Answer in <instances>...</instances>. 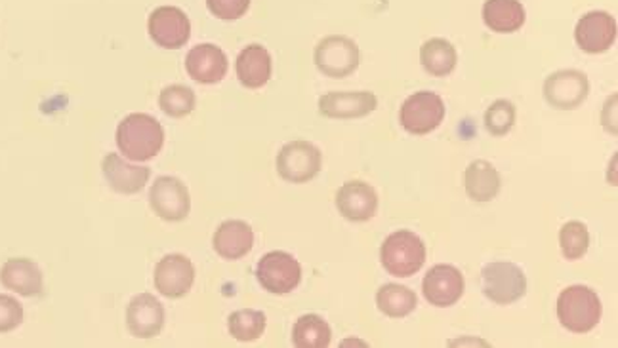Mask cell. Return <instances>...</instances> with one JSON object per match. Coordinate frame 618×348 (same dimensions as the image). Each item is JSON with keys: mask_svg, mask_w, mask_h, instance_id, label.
<instances>
[{"mask_svg": "<svg viewBox=\"0 0 618 348\" xmlns=\"http://www.w3.org/2000/svg\"><path fill=\"white\" fill-rule=\"evenodd\" d=\"M117 145L123 155L136 163H146L157 156L165 145V130L153 116L136 113L118 125Z\"/></svg>", "mask_w": 618, "mask_h": 348, "instance_id": "obj_1", "label": "cell"}, {"mask_svg": "<svg viewBox=\"0 0 618 348\" xmlns=\"http://www.w3.org/2000/svg\"><path fill=\"white\" fill-rule=\"evenodd\" d=\"M557 317L569 332H592L602 320V301L590 287L569 286L557 299Z\"/></svg>", "mask_w": 618, "mask_h": 348, "instance_id": "obj_2", "label": "cell"}, {"mask_svg": "<svg viewBox=\"0 0 618 348\" xmlns=\"http://www.w3.org/2000/svg\"><path fill=\"white\" fill-rule=\"evenodd\" d=\"M380 259L383 269L390 274L407 279L422 269L426 261V246L415 232H393L382 244Z\"/></svg>", "mask_w": 618, "mask_h": 348, "instance_id": "obj_3", "label": "cell"}, {"mask_svg": "<svg viewBox=\"0 0 618 348\" xmlns=\"http://www.w3.org/2000/svg\"><path fill=\"white\" fill-rule=\"evenodd\" d=\"M483 294L496 305H512L519 301L527 292L525 272L508 261H494L481 271Z\"/></svg>", "mask_w": 618, "mask_h": 348, "instance_id": "obj_4", "label": "cell"}, {"mask_svg": "<svg viewBox=\"0 0 618 348\" xmlns=\"http://www.w3.org/2000/svg\"><path fill=\"white\" fill-rule=\"evenodd\" d=\"M321 151L310 141H290L277 156V171L290 183H307L321 170Z\"/></svg>", "mask_w": 618, "mask_h": 348, "instance_id": "obj_5", "label": "cell"}, {"mask_svg": "<svg viewBox=\"0 0 618 348\" xmlns=\"http://www.w3.org/2000/svg\"><path fill=\"white\" fill-rule=\"evenodd\" d=\"M315 65L327 77H350L360 67V48L348 37L332 35L315 48Z\"/></svg>", "mask_w": 618, "mask_h": 348, "instance_id": "obj_6", "label": "cell"}, {"mask_svg": "<svg viewBox=\"0 0 618 348\" xmlns=\"http://www.w3.org/2000/svg\"><path fill=\"white\" fill-rule=\"evenodd\" d=\"M445 118V103L438 93H413L401 107L400 123L408 133L426 136L433 132Z\"/></svg>", "mask_w": 618, "mask_h": 348, "instance_id": "obj_7", "label": "cell"}, {"mask_svg": "<svg viewBox=\"0 0 618 348\" xmlns=\"http://www.w3.org/2000/svg\"><path fill=\"white\" fill-rule=\"evenodd\" d=\"M256 276L269 294L285 295L297 289L302 280V267L285 252H272L260 259Z\"/></svg>", "mask_w": 618, "mask_h": 348, "instance_id": "obj_8", "label": "cell"}, {"mask_svg": "<svg viewBox=\"0 0 618 348\" xmlns=\"http://www.w3.org/2000/svg\"><path fill=\"white\" fill-rule=\"evenodd\" d=\"M590 80L582 70L565 69L550 75L544 82V98L552 107L571 111L587 101Z\"/></svg>", "mask_w": 618, "mask_h": 348, "instance_id": "obj_9", "label": "cell"}, {"mask_svg": "<svg viewBox=\"0 0 618 348\" xmlns=\"http://www.w3.org/2000/svg\"><path fill=\"white\" fill-rule=\"evenodd\" d=\"M149 35L155 44L166 50L186 47L191 37V24L186 12L176 7H161L149 16Z\"/></svg>", "mask_w": 618, "mask_h": 348, "instance_id": "obj_10", "label": "cell"}, {"mask_svg": "<svg viewBox=\"0 0 618 348\" xmlns=\"http://www.w3.org/2000/svg\"><path fill=\"white\" fill-rule=\"evenodd\" d=\"M575 40L587 54H603L617 40V22L603 10L588 12L575 27Z\"/></svg>", "mask_w": 618, "mask_h": 348, "instance_id": "obj_11", "label": "cell"}, {"mask_svg": "<svg viewBox=\"0 0 618 348\" xmlns=\"http://www.w3.org/2000/svg\"><path fill=\"white\" fill-rule=\"evenodd\" d=\"M151 208L166 221H181L189 216L191 198L188 186L176 178H159L149 193Z\"/></svg>", "mask_w": 618, "mask_h": 348, "instance_id": "obj_12", "label": "cell"}, {"mask_svg": "<svg viewBox=\"0 0 618 348\" xmlns=\"http://www.w3.org/2000/svg\"><path fill=\"white\" fill-rule=\"evenodd\" d=\"M422 292L433 307H451L464 294V276L453 265H436L424 276Z\"/></svg>", "mask_w": 618, "mask_h": 348, "instance_id": "obj_13", "label": "cell"}, {"mask_svg": "<svg viewBox=\"0 0 618 348\" xmlns=\"http://www.w3.org/2000/svg\"><path fill=\"white\" fill-rule=\"evenodd\" d=\"M193 282H196V267L188 257L171 254L159 261L155 269V286L165 297L171 299L184 297L193 287Z\"/></svg>", "mask_w": 618, "mask_h": 348, "instance_id": "obj_14", "label": "cell"}, {"mask_svg": "<svg viewBox=\"0 0 618 348\" xmlns=\"http://www.w3.org/2000/svg\"><path fill=\"white\" fill-rule=\"evenodd\" d=\"M126 324L134 337L153 339L165 325V309L157 297L151 294L138 295L128 305Z\"/></svg>", "mask_w": 618, "mask_h": 348, "instance_id": "obj_15", "label": "cell"}, {"mask_svg": "<svg viewBox=\"0 0 618 348\" xmlns=\"http://www.w3.org/2000/svg\"><path fill=\"white\" fill-rule=\"evenodd\" d=\"M189 77L201 85H216L227 73V55L216 44H199L186 57Z\"/></svg>", "mask_w": 618, "mask_h": 348, "instance_id": "obj_16", "label": "cell"}, {"mask_svg": "<svg viewBox=\"0 0 618 348\" xmlns=\"http://www.w3.org/2000/svg\"><path fill=\"white\" fill-rule=\"evenodd\" d=\"M378 100L373 92H330L319 100V111L327 118H361L375 111Z\"/></svg>", "mask_w": 618, "mask_h": 348, "instance_id": "obj_17", "label": "cell"}, {"mask_svg": "<svg viewBox=\"0 0 618 348\" xmlns=\"http://www.w3.org/2000/svg\"><path fill=\"white\" fill-rule=\"evenodd\" d=\"M337 206L340 214L350 221H368L378 209V194L363 181H350L340 186Z\"/></svg>", "mask_w": 618, "mask_h": 348, "instance_id": "obj_18", "label": "cell"}, {"mask_svg": "<svg viewBox=\"0 0 618 348\" xmlns=\"http://www.w3.org/2000/svg\"><path fill=\"white\" fill-rule=\"evenodd\" d=\"M103 176L111 189L121 194L140 193L148 185L151 171L143 166H134L123 160L118 155H108L103 160Z\"/></svg>", "mask_w": 618, "mask_h": 348, "instance_id": "obj_19", "label": "cell"}, {"mask_svg": "<svg viewBox=\"0 0 618 348\" xmlns=\"http://www.w3.org/2000/svg\"><path fill=\"white\" fill-rule=\"evenodd\" d=\"M254 246V231L244 221H226L218 227L214 234V249L219 257L227 261H236L247 256Z\"/></svg>", "mask_w": 618, "mask_h": 348, "instance_id": "obj_20", "label": "cell"}, {"mask_svg": "<svg viewBox=\"0 0 618 348\" xmlns=\"http://www.w3.org/2000/svg\"><path fill=\"white\" fill-rule=\"evenodd\" d=\"M237 77L247 88H262L272 78V55L266 48L251 44L237 57Z\"/></svg>", "mask_w": 618, "mask_h": 348, "instance_id": "obj_21", "label": "cell"}, {"mask_svg": "<svg viewBox=\"0 0 618 348\" xmlns=\"http://www.w3.org/2000/svg\"><path fill=\"white\" fill-rule=\"evenodd\" d=\"M0 282L16 294L33 297L42 292V272L29 259H10L0 271Z\"/></svg>", "mask_w": 618, "mask_h": 348, "instance_id": "obj_22", "label": "cell"}, {"mask_svg": "<svg viewBox=\"0 0 618 348\" xmlns=\"http://www.w3.org/2000/svg\"><path fill=\"white\" fill-rule=\"evenodd\" d=\"M464 185H466V193L471 201H493L494 196L501 193V173L493 164L476 160L468 166V170L464 173Z\"/></svg>", "mask_w": 618, "mask_h": 348, "instance_id": "obj_23", "label": "cell"}, {"mask_svg": "<svg viewBox=\"0 0 618 348\" xmlns=\"http://www.w3.org/2000/svg\"><path fill=\"white\" fill-rule=\"evenodd\" d=\"M483 22L494 33H516L524 27L525 9L519 0H487Z\"/></svg>", "mask_w": 618, "mask_h": 348, "instance_id": "obj_24", "label": "cell"}, {"mask_svg": "<svg viewBox=\"0 0 618 348\" xmlns=\"http://www.w3.org/2000/svg\"><path fill=\"white\" fill-rule=\"evenodd\" d=\"M420 62L424 69L433 77H446L453 73L458 62L456 48L445 39H431L420 50Z\"/></svg>", "mask_w": 618, "mask_h": 348, "instance_id": "obj_25", "label": "cell"}, {"mask_svg": "<svg viewBox=\"0 0 618 348\" xmlns=\"http://www.w3.org/2000/svg\"><path fill=\"white\" fill-rule=\"evenodd\" d=\"M330 339H332L330 325L317 314H305L300 318L292 330V340L298 348H327Z\"/></svg>", "mask_w": 618, "mask_h": 348, "instance_id": "obj_26", "label": "cell"}, {"mask_svg": "<svg viewBox=\"0 0 618 348\" xmlns=\"http://www.w3.org/2000/svg\"><path fill=\"white\" fill-rule=\"evenodd\" d=\"M378 309L392 318H405L416 309V295L400 284H386L376 294Z\"/></svg>", "mask_w": 618, "mask_h": 348, "instance_id": "obj_27", "label": "cell"}, {"mask_svg": "<svg viewBox=\"0 0 618 348\" xmlns=\"http://www.w3.org/2000/svg\"><path fill=\"white\" fill-rule=\"evenodd\" d=\"M266 314L260 310L244 309L234 312L227 320V327L231 337L237 340H256L262 337V333L266 332Z\"/></svg>", "mask_w": 618, "mask_h": 348, "instance_id": "obj_28", "label": "cell"}, {"mask_svg": "<svg viewBox=\"0 0 618 348\" xmlns=\"http://www.w3.org/2000/svg\"><path fill=\"white\" fill-rule=\"evenodd\" d=\"M559 246L565 259L577 261L580 257L587 256L588 246H590V232L588 227L580 221H569L564 224V229L559 232Z\"/></svg>", "mask_w": 618, "mask_h": 348, "instance_id": "obj_29", "label": "cell"}, {"mask_svg": "<svg viewBox=\"0 0 618 348\" xmlns=\"http://www.w3.org/2000/svg\"><path fill=\"white\" fill-rule=\"evenodd\" d=\"M196 93L188 86L174 85L165 88L159 95V105L173 118L188 116L196 108Z\"/></svg>", "mask_w": 618, "mask_h": 348, "instance_id": "obj_30", "label": "cell"}, {"mask_svg": "<svg viewBox=\"0 0 618 348\" xmlns=\"http://www.w3.org/2000/svg\"><path fill=\"white\" fill-rule=\"evenodd\" d=\"M516 125V107L508 100L494 101L485 113V128L493 136H506Z\"/></svg>", "mask_w": 618, "mask_h": 348, "instance_id": "obj_31", "label": "cell"}, {"mask_svg": "<svg viewBox=\"0 0 618 348\" xmlns=\"http://www.w3.org/2000/svg\"><path fill=\"white\" fill-rule=\"evenodd\" d=\"M206 7L211 10L212 16L224 22H236L247 14L251 0H206Z\"/></svg>", "mask_w": 618, "mask_h": 348, "instance_id": "obj_32", "label": "cell"}, {"mask_svg": "<svg viewBox=\"0 0 618 348\" xmlns=\"http://www.w3.org/2000/svg\"><path fill=\"white\" fill-rule=\"evenodd\" d=\"M24 320L22 305L9 295H0V333L12 332Z\"/></svg>", "mask_w": 618, "mask_h": 348, "instance_id": "obj_33", "label": "cell"}]
</instances>
